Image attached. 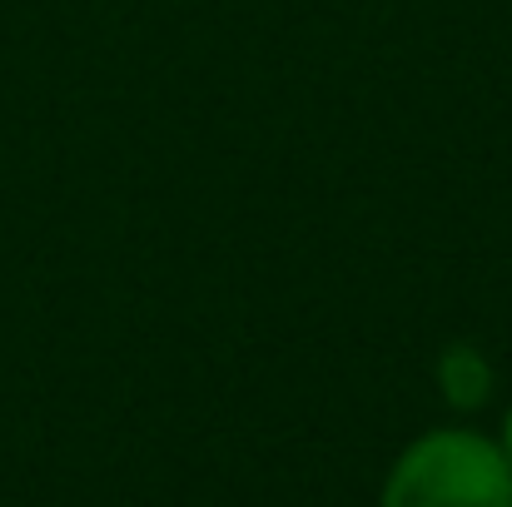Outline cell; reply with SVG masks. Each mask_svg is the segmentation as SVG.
<instances>
[{
	"mask_svg": "<svg viewBox=\"0 0 512 507\" xmlns=\"http://www.w3.org/2000/svg\"><path fill=\"white\" fill-rule=\"evenodd\" d=\"M378 507H512V463L483 433L438 428L398 453Z\"/></svg>",
	"mask_w": 512,
	"mask_h": 507,
	"instance_id": "cell-1",
	"label": "cell"
},
{
	"mask_svg": "<svg viewBox=\"0 0 512 507\" xmlns=\"http://www.w3.org/2000/svg\"><path fill=\"white\" fill-rule=\"evenodd\" d=\"M438 388L453 408H483L488 393H493V363L478 353V348H448L438 358Z\"/></svg>",
	"mask_w": 512,
	"mask_h": 507,
	"instance_id": "cell-2",
	"label": "cell"
},
{
	"mask_svg": "<svg viewBox=\"0 0 512 507\" xmlns=\"http://www.w3.org/2000/svg\"><path fill=\"white\" fill-rule=\"evenodd\" d=\"M503 453H508V463H512V408H508V418H503Z\"/></svg>",
	"mask_w": 512,
	"mask_h": 507,
	"instance_id": "cell-3",
	"label": "cell"
}]
</instances>
